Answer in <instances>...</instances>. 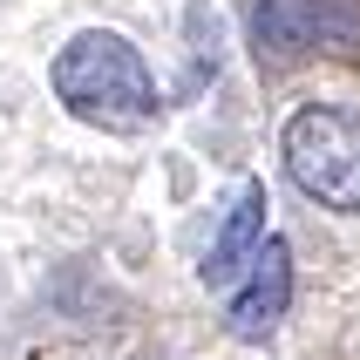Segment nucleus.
I'll return each instance as SVG.
<instances>
[{
  "instance_id": "39448f33",
  "label": "nucleus",
  "mask_w": 360,
  "mask_h": 360,
  "mask_svg": "<svg viewBox=\"0 0 360 360\" xmlns=\"http://www.w3.org/2000/svg\"><path fill=\"white\" fill-rule=\"evenodd\" d=\"M265 184H245L238 191V204H231V218H224V231L211 238V252H204V285L211 292H231L238 285V272L252 265V252H259V238H265Z\"/></svg>"
},
{
  "instance_id": "7ed1b4c3",
  "label": "nucleus",
  "mask_w": 360,
  "mask_h": 360,
  "mask_svg": "<svg viewBox=\"0 0 360 360\" xmlns=\"http://www.w3.org/2000/svg\"><path fill=\"white\" fill-rule=\"evenodd\" d=\"M259 41L272 55H313V48H347L360 41L354 0H259Z\"/></svg>"
},
{
  "instance_id": "f03ea898",
  "label": "nucleus",
  "mask_w": 360,
  "mask_h": 360,
  "mask_svg": "<svg viewBox=\"0 0 360 360\" xmlns=\"http://www.w3.org/2000/svg\"><path fill=\"white\" fill-rule=\"evenodd\" d=\"M285 170L313 204L326 211H360V109L340 102H306L285 122Z\"/></svg>"
},
{
  "instance_id": "f257e3e1",
  "label": "nucleus",
  "mask_w": 360,
  "mask_h": 360,
  "mask_svg": "<svg viewBox=\"0 0 360 360\" xmlns=\"http://www.w3.org/2000/svg\"><path fill=\"white\" fill-rule=\"evenodd\" d=\"M55 96L75 122L109 129V136H136V129L157 122V75H150V61H143V48H129L109 27H82L55 55Z\"/></svg>"
},
{
  "instance_id": "20e7f679",
  "label": "nucleus",
  "mask_w": 360,
  "mask_h": 360,
  "mask_svg": "<svg viewBox=\"0 0 360 360\" xmlns=\"http://www.w3.org/2000/svg\"><path fill=\"white\" fill-rule=\"evenodd\" d=\"M285 306H292V245L285 238H259V252L245 265V285L231 292V306H224V320H231L238 340H265V333L285 320Z\"/></svg>"
}]
</instances>
